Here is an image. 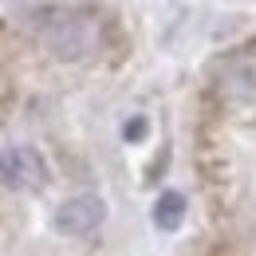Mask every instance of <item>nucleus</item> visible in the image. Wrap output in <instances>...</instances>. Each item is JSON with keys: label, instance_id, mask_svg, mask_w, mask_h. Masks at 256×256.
I'll use <instances>...</instances> for the list:
<instances>
[{"label": "nucleus", "instance_id": "nucleus-1", "mask_svg": "<svg viewBox=\"0 0 256 256\" xmlns=\"http://www.w3.org/2000/svg\"><path fill=\"white\" fill-rule=\"evenodd\" d=\"M44 158L28 150V146H8L0 150V186L12 193H24V190H36L44 182Z\"/></svg>", "mask_w": 256, "mask_h": 256}, {"label": "nucleus", "instance_id": "nucleus-2", "mask_svg": "<svg viewBox=\"0 0 256 256\" xmlns=\"http://www.w3.org/2000/svg\"><path fill=\"white\" fill-rule=\"evenodd\" d=\"M102 201L98 197H75V201H67L64 209H56V228L64 232V236H87V232H95L98 224H102Z\"/></svg>", "mask_w": 256, "mask_h": 256}, {"label": "nucleus", "instance_id": "nucleus-3", "mask_svg": "<svg viewBox=\"0 0 256 256\" xmlns=\"http://www.w3.org/2000/svg\"><path fill=\"white\" fill-rule=\"evenodd\" d=\"M178 221H182V197L178 193H166L158 201V224L162 228H178Z\"/></svg>", "mask_w": 256, "mask_h": 256}]
</instances>
